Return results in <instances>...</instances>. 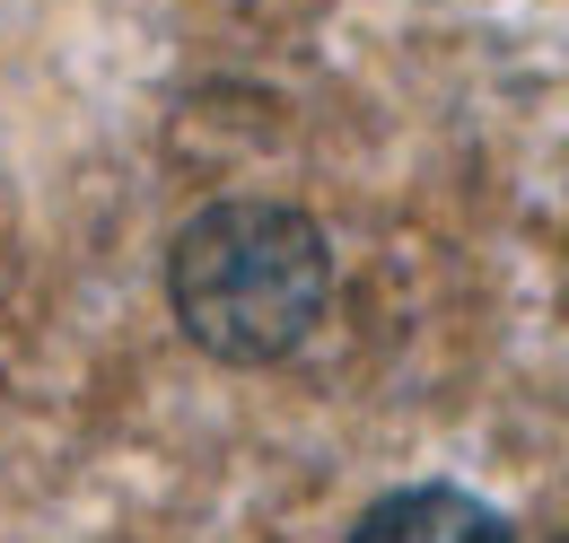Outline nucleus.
Masks as SVG:
<instances>
[{
    "label": "nucleus",
    "instance_id": "f257e3e1",
    "mask_svg": "<svg viewBox=\"0 0 569 543\" xmlns=\"http://www.w3.org/2000/svg\"><path fill=\"white\" fill-rule=\"evenodd\" d=\"M167 289H176V325L211 359L254 368V359H281L316 334V316L333 298V255L307 210L219 203L176 237Z\"/></svg>",
    "mask_w": 569,
    "mask_h": 543
},
{
    "label": "nucleus",
    "instance_id": "f03ea898",
    "mask_svg": "<svg viewBox=\"0 0 569 543\" xmlns=\"http://www.w3.org/2000/svg\"><path fill=\"white\" fill-rule=\"evenodd\" d=\"M351 543H517V535H508V517H499L491 500H473L456 482H421V491L377 500Z\"/></svg>",
    "mask_w": 569,
    "mask_h": 543
}]
</instances>
